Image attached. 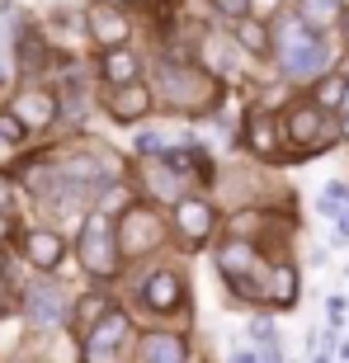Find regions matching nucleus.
Wrapping results in <instances>:
<instances>
[{
  "label": "nucleus",
  "mask_w": 349,
  "mask_h": 363,
  "mask_svg": "<svg viewBox=\"0 0 349 363\" xmlns=\"http://www.w3.org/2000/svg\"><path fill=\"white\" fill-rule=\"evenodd\" d=\"M345 90H349V81H345V76H331V81H321L316 99H321V108H326V104H345Z\"/></svg>",
  "instance_id": "obj_23"
},
{
  "label": "nucleus",
  "mask_w": 349,
  "mask_h": 363,
  "mask_svg": "<svg viewBox=\"0 0 349 363\" xmlns=\"http://www.w3.org/2000/svg\"><path fill=\"white\" fill-rule=\"evenodd\" d=\"M283 128H288V142H293V147H307V151H316L326 137H331V123H326L321 104H293Z\"/></svg>",
  "instance_id": "obj_9"
},
{
  "label": "nucleus",
  "mask_w": 349,
  "mask_h": 363,
  "mask_svg": "<svg viewBox=\"0 0 349 363\" xmlns=\"http://www.w3.org/2000/svg\"><path fill=\"white\" fill-rule=\"evenodd\" d=\"M260 302H274V307H293L297 302V269L288 259H279V264H269L260 274Z\"/></svg>",
  "instance_id": "obj_14"
},
{
  "label": "nucleus",
  "mask_w": 349,
  "mask_h": 363,
  "mask_svg": "<svg viewBox=\"0 0 349 363\" xmlns=\"http://www.w3.org/2000/svg\"><path fill=\"white\" fill-rule=\"evenodd\" d=\"M137 57L128 52V48H109L104 57H99V76H104L109 81V90H113V85H133L137 81Z\"/></svg>",
  "instance_id": "obj_18"
},
{
  "label": "nucleus",
  "mask_w": 349,
  "mask_h": 363,
  "mask_svg": "<svg viewBox=\"0 0 349 363\" xmlns=\"http://www.w3.org/2000/svg\"><path fill=\"white\" fill-rule=\"evenodd\" d=\"M217 227V213H213V203L208 199H179L174 203V231H179V241L184 245H203L208 236H213Z\"/></svg>",
  "instance_id": "obj_7"
},
{
  "label": "nucleus",
  "mask_w": 349,
  "mask_h": 363,
  "mask_svg": "<svg viewBox=\"0 0 349 363\" xmlns=\"http://www.w3.org/2000/svg\"><path fill=\"white\" fill-rule=\"evenodd\" d=\"M142 302H147L151 311H179V302H184V279L174 269H156L147 283H142Z\"/></svg>",
  "instance_id": "obj_13"
},
{
  "label": "nucleus",
  "mask_w": 349,
  "mask_h": 363,
  "mask_svg": "<svg viewBox=\"0 0 349 363\" xmlns=\"http://www.w3.org/2000/svg\"><path fill=\"white\" fill-rule=\"evenodd\" d=\"M10 156H14V147L5 142V137H0V161H10Z\"/></svg>",
  "instance_id": "obj_31"
},
{
  "label": "nucleus",
  "mask_w": 349,
  "mask_h": 363,
  "mask_svg": "<svg viewBox=\"0 0 349 363\" xmlns=\"http://www.w3.org/2000/svg\"><path fill=\"white\" fill-rule=\"evenodd\" d=\"M0 137H5V142H19V137H24V128H19L10 113H0Z\"/></svg>",
  "instance_id": "obj_26"
},
{
  "label": "nucleus",
  "mask_w": 349,
  "mask_h": 363,
  "mask_svg": "<svg viewBox=\"0 0 349 363\" xmlns=\"http://www.w3.org/2000/svg\"><path fill=\"white\" fill-rule=\"evenodd\" d=\"M113 241H118V259H142V255H151V250L165 241L161 213H156V208H147V203H133V208L118 217Z\"/></svg>",
  "instance_id": "obj_4"
},
{
  "label": "nucleus",
  "mask_w": 349,
  "mask_h": 363,
  "mask_svg": "<svg viewBox=\"0 0 349 363\" xmlns=\"http://www.w3.org/2000/svg\"><path fill=\"white\" fill-rule=\"evenodd\" d=\"M279 142V128H274V113L269 108H250V123H245V147L255 156H269Z\"/></svg>",
  "instance_id": "obj_19"
},
{
  "label": "nucleus",
  "mask_w": 349,
  "mask_h": 363,
  "mask_svg": "<svg viewBox=\"0 0 349 363\" xmlns=\"http://www.w3.org/2000/svg\"><path fill=\"white\" fill-rule=\"evenodd\" d=\"M274 52H279L283 71H288L293 81H311V76L326 67V43H321V33H311V24H302V19L279 24V33H274Z\"/></svg>",
  "instance_id": "obj_2"
},
{
  "label": "nucleus",
  "mask_w": 349,
  "mask_h": 363,
  "mask_svg": "<svg viewBox=\"0 0 349 363\" xmlns=\"http://www.w3.org/2000/svg\"><path fill=\"white\" fill-rule=\"evenodd\" d=\"M62 255H67V241H62L57 231H48V227L24 231V259L33 264V269H57Z\"/></svg>",
  "instance_id": "obj_15"
},
{
  "label": "nucleus",
  "mask_w": 349,
  "mask_h": 363,
  "mask_svg": "<svg viewBox=\"0 0 349 363\" xmlns=\"http://www.w3.org/2000/svg\"><path fill=\"white\" fill-rule=\"evenodd\" d=\"M151 104H156V94H151L142 81L113 85V90H109V118H113V123H137V118H147Z\"/></svg>",
  "instance_id": "obj_12"
},
{
  "label": "nucleus",
  "mask_w": 349,
  "mask_h": 363,
  "mask_svg": "<svg viewBox=\"0 0 349 363\" xmlns=\"http://www.w3.org/2000/svg\"><path fill=\"white\" fill-rule=\"evenodd\" d=\"M345 203H349V189H345V184H331V189L321 194V208H326V213H340Z\"/></svg>",
  "instance_id": "obj_24"
},
{
  "label": "nucleus",
  "mask_w": 349,
  "mask_h": 363,
  "mask_svg": "<svg viewBox=\"0 0 349 363\" xmlns=\"http://www.w3.org/2000/svg\"><path fill=\"white\" fill-rule=\"evenodd\" d=\"M76 255H81L85 274H94V279H113L118 274V241H113V222L109 217H85L81 227V241H76Z\"/></svg>",
  "instance_id": "obj_5"
},
{
  "label": "nucleus",
  "mask_w": 349,
  "mask_h": 363,
  "mask_svg": "<svg viewBox=\"0 0 349 363\" xmlns=\"http://www.w3.org/2000/svg\"><path fill=\"white\" fill-rule=\"evenodd\" d=\"M340 19V0H302V24L321 28V24H336Z\"/></svg>",
  "instance_id": "obj_21"
},
{
  "label": "nucleus",
  "mask_w": 349,
  "mask_h": 363,
  "mask_svg": "<svg viewBox=\"0 0 349 363\" xmlns=\"http://www.w3.org/2000/svg\"><path fill=\"white\" fill-rule=\"evenodd\" d=\"M0 213H10V184L0 179Z\"/></svg>",
  "instance_id": "obj_29"
},
{
  "label": "nucleus",
  "mask_w": 349,
  "mask_h": 363,
  "mask_svg": "<svg viewBox=\"0 0 349 363\" xmlns=\"http://www.w3.org/2000/svg\"><path fill=\"white\" fill-rule=\"evenodd\" d=\"M345 137H349V118H345Z\"/></svg>",
  "instance_id": "obj_34"
},
{
  "label": "nucleus",
  "mask_w": 349,
  "mask_h": 363,
  "mask_svg": "<svg viewBox=\"0 0 349 363\" xmlns=\"http://www.w3.org/2000/svg\"><path fill=\"white\" fill-rule=\"evenodd\" d=\"M184 359H189V345L170 330H151L137 345V363H184Z\"/></svg>",
  "instance_id": "obj_16"
},
{
  "label": "nucleus",
  "mask_w": 349,
  "mask_h": 363,
  "mask_svg": "<svg viewBox=\"0 0 349 363\" xmlns=\"http://www.w3.org/2000/svg\"><path fill=\"white\" fill-rule=\"evenodd\" d=\"M85 28H90V38L104 43V48H123V43H128V33H133L113 0H94L90 10H85Z\"/></svg>",
  "instance_id": "obj_10"
},
{
  "label": "nucleus",
  "mask_w": 349,
  "mask_h": 363,
  "mask_svg": "<svg viewBox=\"0 0 349 363\" xmlns=\"http://www.w3.org/2000/svg\"><path fill=\"white\" fill-rule=\"evenodd\" d=\"M10 118L19 123L24 133H28V128H52V123H57V94L28 85V90H19L10 99Z\"/></svg>",
  "instance_id": "obj_8"
},
{
  "label": "nucleus",
  "mask_w": 349,
  "mask_h": 363,
  "mask_svg": "<svg viewBox=\"0 0 349 363\" xmlns=\"http://www.w3.org/2000/svg\"><path fill=\"white\" fill-rule=\"evenodd\" d=\"M10 231H14V222L5 213H0V241H10Z\"/></svg>",
  "instance_id": "obj_30"
},
{
  "label": "nucleus",
  "mask_w": 349,
  "mask_h": 363,
  "mask_svg": "<svg viewBox=\"0 0 349 363\" xmlns=\"http://www.w3.org/2000/svg\"><path fill=\"white\" fill-rule=\"evenodd\" d=\"M336 236H340V241H349V203L336 213Z\"/></svg>",
  "instance_id": "obj_27"
},
{
  "label": "nucleus",
  "mask_w": 349,
  "mask_h": 363,
  "mask_svg": "<svg viewBox=\"0 0 349 363\" xmlns=\"http://www.w3.org/2000/svg\"><path fill=\"white\" fill-rule=\"evenodd\" d=\"M137 147H142V156L165 161L174 151H194V137H189L184 123H156V128H147V133L137 137Z\"/></svg>",
  "instance_id": "obj_11"
},
{
  "label": "nucleus",
  "mask_w": 349,
  "mask_h": 363,
  "mask_svg": "<svg viewBox=\"0 0 349 363\" xmlns=\"http://www.w3.org/2000/svg\"><path fill=\"white\" fill-rule=\"evenodd\" d=\"M24 316L33 330H57V325L67 321V297L57 283H33L24 293Z\"/></svg>",
  "instance_id": "obj_6"
},
{
  "label": "nucleus",
  "mask_w": 349,
  "mask_h": 363,
  "mask_svg": "<svg viewBox=\"0 0 349 363\" xmlns=\"http://www.w3.org/2000/svg\"><path fill=\"white\" fill-rule=\"evenodd\" d=\"M316 363H326V359H316Z\"/></svg>",
  "instance_id": "obj_35"
},
{
  "label": "nucleus",
  "mask_w": 349,
  "mask_h": 363,
  "mask_svg": "<svg viewBox=\"0 0 349 363\" xmlns=\"http://www.w3.org/2000/svg\"><path fill=\"white\" fill-rule=\"evenodd\" d=\"M236 43H241L250 57H269V48H274V38H269V28L260 24V19H236Z\"/></svg>",
  "instance_id": "obj_20"
},
{
  "label": "nucleus",
  "mask_w": 349,
  "mask_h": 363,
  "mask_svg": "<svg viewBox=\"0 0 349 363\" xmlns=\"http://www.w3.org/2000/svg\"><path fill=\"white\" fill-rule=\"evenodd\" d=\"M104 311H109V297H104V293H90V297H85V307L76 311V335H85V330H90V325L104 316Z\"/></svg>",
  "instance_id": "obj_22"
},
{
  "label": "nucleus",
  "mask_w": 349,
  "mask_h": 363,
  "mask_svg": "<svg viewBox=\"0 0 349 363\" xmlns=\"http://www.w3.org/2000/svg\"><path fill=\"white\" fill-rule=\"evenodd\" d=\"M222 85L213 81V71L203 67H179V62H165L156 71V99L165 108H179V113H203V108L217 104Z\"/></svg>",
  "instance_id": "obj_1"
},
{
  "label": "nucleus",
  "mask_w": 349,
  "mask_h": 363,
  "mask_svg": "<svg viewBox=\"0 0 349 363\" xmlns=\"http://www.w3.org/2000/svg\"><path fill=\"white\" fill-rule=\"evenodd\" d=\"M0 316H5V293H0Z\"/></svg>",
  "instance_id": "obj_32"
},
{
  "label": "nucleus",
  "mask_w": 349,
  "mask_h": 363,
  "mask_svg": "<svg viewBox=\"0 0 349 363\" xmlns=\"http://www.w3.org/2000/svg\"><path fill=\"white\" fill-rule=\"evenodd\" d=\"M142 175H147V189H151V199H184V175L174 170V165H165V161H151L147 156V165H142Z\"/></svg>",
  "instance_id": "obj_17"
},
{
  "label": "nucleus",
  "mask_w": 349,
  "mask_h": 363,
  "mask_svg": "<svg viewBox=\"0 0 349 363\" xmlns=\"http://www.w3.org/2000/svg\"><path fill=\"white\" fill-rule=\"evenodd\" d=\"M227 363H260V354H255V350H236Z\"/></svg>",
  "instance_id": "obj_28"
},
{
  "label": "nucleus",
  "mask_w": 349,
  "mask_h": 363,
  "mask_svg": "<svg viewBox=\"0 0 349 363\" xmlns=\"http://www.w3.org/2000/svg\"><path fill=\"white\" fill-rule=\"evenodd\" d=\"M345 38H349V14H345Z\"/></svg>",
  "instance_id": "obj_33"
},
{
  "label": "nucleus",
  "mask_w": 349,
  "mask_h": 363,
  "mask_svg": "<svg viewBox=\"0 0 349 363\" xmlns=\"http://www.w3.org/2000/svg\"><path fill=\"white\" fill-rule=\"evenodd\" d=\"M133 316L128 311H113L109 307L99 321L85 330V345H81V363H128V350H133Z\"/></svg>",
  "instance_id": "obj_3"
},
{
  "label": "nucleus",
  "mask_w": 349,
  "mask_h": 363,
  "mask_svg": "<svg viewBox=\"0 0 349 363\" xmlns=\"http://www.w3.org/2000/svg\"><path fill=\"white\" fill-rule=\"evenodd\" d=\"M217 14H227V19H245L250 14V0H213Z\"/></svg>",
  "instance_id": "obj_25"
}]
</instances>
